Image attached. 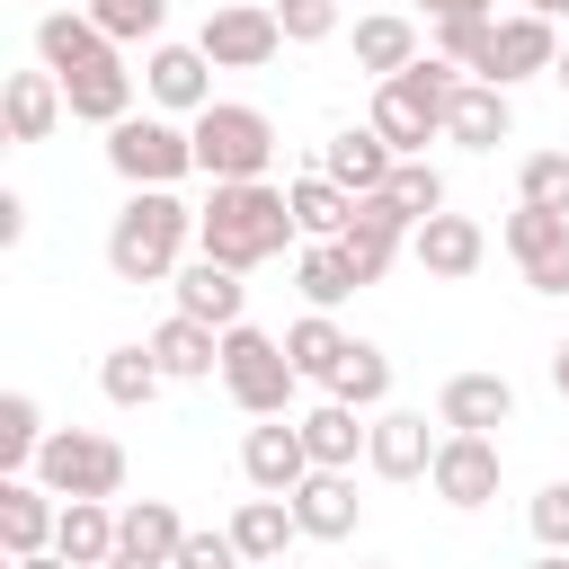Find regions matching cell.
<instances>
[{"label":"cell","mask_w":569,"mask_h":569,"mask_svg":"<svg viewBox=\"0 0 569 569\" xmlns=\"http://www.w3.org/2000/svg\"><path fill=\"white\" fill-rule=\"evenodd\" d=\"M204 62L213 71H258V62H276L284 53V27H276V9L267 0H222L213 18H204Z\"/></svg>","instance_id":"cell-8"},{"label":"cell","mask_w":569,"mask_h":569,"mask_svg":"<svg viewBox=\"0 0 569 569\" xmlns=\"http://www.w3.org/2000/svg\"><path fill=\"white\" fill-rule=\"evenodd\" d=\"M62 116H71V98H62L53 71H9V89H0V124H9V142H44Z\"/></svg>","instance_id":"cell-24"},{"label":"cell","mask_w":569,"mask_h":569,"mask_svg":"<svg viewBox=\"0 0 569 569\" xmlns=\"http://www.w3.org/2000/svg\"><path fill=\"white\" fill-rule=\"evenodd\" d=\"M551 80H560V89H569V44H560V71H551Z\"/></svg>","instance_id":"cell-52"},{"label":"cell","mask_w":569,"mask_h":569,"mask_svg":"<svg viewBox=\"0 0 569 569\" xmlns=\"http://www.w3.org/2000/svg\"><path fill=\"white\" fill-rule=\"evenodd\" d=\"M187 133H196V169H204L213 187H249V178H267V160H276L267 107H240V98H213Z\"/></svg>","instance_id":"cell-4"},{"label":"cell","mask_w":569,"mask_h":569,"mask_svg":"<svg viewBox=\"0 0 569 569\" xmlns=\"http://www.w3.org/2000/svg\"><path fill=\"white\" fill-rule=\"evenodd\" d=\"M391 169H400V151H391L373 124H347V133H329V142H320V178H338L356 204H365V196H382V187H391Z\"/></svg>","instance_id":"cell-15"},{"label":"cell","mask_w":569,"mask_h":569,"mask_svg":"<svg viewBox=\"0 0 569 569\" xmlns=\"http://www.w3.org/2000/svg\"><path fill=\"white\" fill-rule=\"evenodd\" d=\"M356 516H365V498H356V480H347V471H311V480L293 489V525H302L311 542H347V533H356Z\"/></svg>","instance_id":"cell-26"},{"label":"cell","mask_w":569,"mask_h":569,"mask_svg":"<svg viewBox=\"0 0 569 569\" xmlns=\"http://www.w3.org/2000/svg\"><path fill=\"white\" fill-rule=\"evenodd\" d=\"M44 409L27 400V391H0V480H27L36 471V453H44Z\"/></svg>","instance_id":"cell-34"},{"label":"cell","mask_w":569,"mask_h":569,"mask_svg":"<svg viewBox=\"0 0 569 569\" xmlns=\"http://www.w3.org/2000/svg\"><path fill=\"white\" fill-rule=\"evenodd\" d=\"M89 18H98V36H107V44H160L169 0H89Z\"/></svg>","instance_id":"cell-39"},{"label":"cell","mask_w":569,"mask_h":569,"mask_svg":"<svg viewBox=\"0 0 569 569\" xmlns=\"http://www.w3.org/2000/svg\"><path fill=\"white\" fill-rule=\"evenodd\" d=\"M436 445H445V436H427L418 409H373L365 462H373V480H427V471H436Z\"/></svg>","instance_id":"cell-13"},{"label":"cell","mask_w":569,"mask_h":569,"mask_svg":"<svg viewBox=\"0 0 569 569\" xmlns=\"http://www.w3.org/2000/svg\"><path fill=\"white\" fill-rule=\"evenodd\" d=\"M18 240H27V196L0 187V249H18Z\"/></svg>","instance_id":"cell-45"},{"label":"cell","mask_w":569,"mask_h":569,"mask_svg":"<svg viewBox=\"0 0 569 569\" xmlns=\"http://www.w3.org/2000/svg\"><path fill=\"white\" fill-rule=\"evenodd\" d=\"M293 284H302V302H311V311H338L365 276L347 267V249H338V240H311V249L293 258Z\"/></svg>","instance_id":"cell-36"},{"label":"cell","mask_w":569,"mask_h":569,"mask_svg":"<svg viewBox=\"0 0 569 569\" xmlns=\"http://www.w3.org/2000/svg\"><path fill=\"white\" fill-rule=\"evenodd\" d=\"M293 356H284V338H267V329H222V391L249 409V418H284L293 409Z\"/></svg>","instance_id":"cell-5"},{"label":"cell","mask_w":569,"mask_h":569,"mask_svg":"<svg viewBox=\"0 0 569 569\" xmlns=\"http://www.w3.org/2000/svg\"><path fill=\"white\" fill-rule=\"evenodd\" d=\"M525 516H533V542L542 551H569V480H542Z\"/></svg>","instance_id":"cell-43"},{"label":"cell","mask_w":569,"mask_h":569,"mask_svg":"<svg viewBox=\"0 0 569 569\" xmlns=\"http://www.w3.org/2000/svg\"><path fill=\"white\" fill-rule=\"evenodd\" d=\"M107 169H116L124 187H178V178L196 169V133L169 124V116H124V124L107 133Z\"/></svg>","instance_id":"cell-7"},{"label":"cell","mask_w":569,"mask_h":569,"mask_svg":"<svg viewBox=\"0 0 569 569\" xmlns=\"http://www.w3.org/2000/svg\"><path fill=\"white\" fill-rule=\"evenodd\" d=\"M142 347L160 356L169 382H204V373H222V329H204V320H187V311H169Z\"/></svg>","instance_id":"cell-25"},{"label":"cell","mask_w":569,"mask_h":569,"mask_svg":"<svg viewBox=\"0 0 569 569\" xmlns=\"http://www.w3.org/2000/svg\"><path fill=\"white\" fill-rule=\"evenodd\" d=\"M551 382H560V400H569V338L551 347Z\"/></svg>","instance_id":"cell-47"},{"label":"cell","mask_w":569,"mask_h":569,"mask_svg":"<svg viewBox=\"0 0 569 569\" xmlns=\"http://www.w3.org/2000/svg\"><path fill=\"white\" fill-rule=\"evenodd\" d=\"M169 293H178V311L204 320V329H240V311H249V284H240V267H222V258H187V267L169 276Z\"/></svg>","instance_id":"cell-16"},{"label":"cell","mask_w":569,"mask_h":569,"mask_svg":"<svg viewBox=\"0 0 569 569\" xmlns=\"http://www.w3.org/2000/svg\"><path fill=\"white\" fill-rule=\"evenodd\" d=\"M347 347H356V338H347L329 311H302V320L284 329V356H293V373H302V382H329V373L347 365Z\"/></svg>","instance_id":"cell-32"},{"label":"cell","mask_w":569,"mask_h":569,"mask_svg":"<svg viewBox=\"0 0 569 569\" xmlns=\"http://www.w3.org/2000/svg\"><path fill=\"white\" fill-rule=\"evenodd\" d=\"M409 258L427 267V276H445V284H462L480 258H489V231L471 222V213H436V222H418L409 231Z\"/></svg>","instance_id":"cell-20"},{"label":"cell","mask_w":569,"mask_h":569,"mask_svg":"<svg viewBox=\"0 0 569 569\" xmlns=\"http://www.w3.org/2000/svg\"><path fill=\"white\" fill-rule=\"evenodd\" d=\"M533 71H560V36H551V18L516 9V18H498V53H489V80H498V89H516V80H533Z\"/></svg>","instance_id":"cell-21"},{"label":"cell","mask_w":569,"mask_h":569,"mask_svg":"<svg viewBox=\"0 0 569 569\" xmlns=\"http://www.w3.org/2000/svg\"><path fill=\"white\" fill-rule=\"evenodd\" d=\"M516 204H542V213H569V151H533L516 169Z\"/></svg>","instance_id":"cell-41"},{"label":"cell","mask_w":569,"mask_h":569,"mask_svg":"<svg viewBox=\"0 0 569 569\" xmlns=\"http://www.w3.org/2000/svg\"><path fill=\"white\" fill-rule=\"evenodd\" d=\"M302 222H293V196L284 187H267V178H249V187H213L204 204H196V258H222V267H267V258H284V240H293Z\"/></svg>","instance_id":"cell-1"},{"label":"cell","mask_w":569,"mask_h":569,"mask_svg":"<svg viewBox=\"0 0 569 569\" xmlns=\"http://www.w3.org/2000/svg\"><path fill=\"white\" fill-rule=\"evenodd\" d=\"M427 9V27H445V18H498V0H418Z\"/></svg>","instance_id":"cell-46"},{"label":"cell","mask_w":569,"mask_h":569,"mask_svg":"<svg viewBox=\"0 0 569 569\" xmlns=\"http://www.w3.org/2000/svg\"><path fill=\"white\" fill-rule=\"evenodd\" d=\"M142 89H151L160 116H187V124H196V116L213 107V62H204V44H151Z\"/></svg>","instance_id":"cell-11"},{"label":"cell","mask_w":569,"mask_h":569,"mask_svg":"<svg viewBox=\"0 0 569 569\" xmlns=\"http://www.w3.org/2000/svg\"><path fill=\"white\" fill-rule=\"evenodd\" d=\"M507 418H516V382L507 373H445V391H436V427L445 436H489Z\"/></svg>","instance_id":"cell-12"},{"label":"cell","mask_w":569,"mask_h":569,"mask_svg":"<svg viewBox=\"0 0 569 569\" xmlns=\"http://www.w3.org/2000/svg\"><path fill=\"white\" fill-rule=\"evenodd\" d=\"M107 569H169V560H142V551H116Z\"/></svg>","instance_id":"cell-48"},{"label":"cell","mask_w":569,"mask_h":569,"mask_svg":"<svg viewBox=\"0 0 569 569\" xmlns=\"http://www.w3.org/2000/svg\"><path fill=\"white\" fill-rule=\"evenodd\" d=\"M36 480L53 498H116L124 489V445L98 436V427H53L44 453H36Z\"/></svg>","instance_id":"cell-6"},{"label":"cell","mask_w":569,"mask_h":569,"mask_svg":"<svg viewBox=\"0 0 569 569\" xmlns=\"http://www.w3.org/2000/svg\"><path fill=\"white\" fill-rule=\"evenodd\" d=\"M427 489H436L445 507H489V498H498V436H445Z\"/></svg>","instance_id":"cell-14"},{"label":"cell","mask_w":569,"mask_h":569,"mask_svg":"<svg viewBox=\"0 0 569 569\" xmlns=\"http://www.w3.org/2000/svg\"><path fill=\"white\" fill-rule=\"evenodd\" d=\"M409 62H427L409 18H391V9H382V18H356V71H373V89H382V80H400Z\"/></svg>","instance_id":"cell-28"},{"label":"cell","mask_w":569,"mask_h":569,"mask_svg":"<svg viewBox=\"0 0 569 569\" xmlns=\"http://www.w3.org/2000/svg\"><path fill=\"white\" fill-rule=\"evenodd\" d=\"M533 569H569V551H542V560H533Z\"/></svg>","instance_id":"cell-51"},{"label":"cell","mask_w":569,"mask_h":569,"mask_svg":"<svg viewBox=\"0 0 569 569\" xmlns=\"http://www.w3.org/2000/svg\"><path fill=\"white\" fill-rule=\"evenodd\" d=\"M178 542H187V516H178L169 498H133V507H116V551L178 560Z\"/></svg>","instance_id":"cell-30"},{"label":"cell","mask_w":569,"mask_h":569,"mask_svg":"<svg viewBox=\"0 0 569 569\" xmlns=\"http://www.w3.org/2000/svg\"><path fill=\"white\" fill-rule=\"evenodd\" d=\"M453 89H462V71L453 62H409L400 80H382L373 89V133L400 151V160H427V142L445 133V107H453Z\"/></svg>","instance_id":"cell-3"},{"label":"cell","mask_w":569,"mask_h":569,"mask_svg":"<svg viewBox=\"0 0 569 569\" xmlns=\"http://www.w3.org/2000/svg\"><path fill=\"white\" fill-rule=\"evenodd\" d=\"M525 9H533V18H569V0H525Z\"/></svg>","instance_id":"cell-50"},{"label":"cell","mask_w":569,"mask_h":569,"mask_svg":"<svg viewBox=\"0 0 569 569\" xmlns=\"http://www.w3.org/2000/svg\"><path fill=\"white\" fill-rule=\"evenodd\" d=\"M169 569H240V542H231V525H222V533H187Z\"/></svg>","instance_id":"cell-44"},{"label":"cell","mask_w":569,"mask_h":569,"mask_svg":"<svg viewBox=\"0 0 569 569\" xmlns=\"http://www.w3.org/2000/svg\"><path fill=\"white\" fill-rule=\"evenodd\" d=\"M365 569H382V560H365Z\"/></svg>","instance_id":"cell-53"},{"label":"cell","mask_w":569,"mask_h":569,"mask_svg":"<svg viewBox=\"0 0 569 569\" xmlns=\"http://www.w3.org/2000/svg\"><path fill=\"white\" fill-rule=\"evenodd\" d=\"M507 249H516V267H525L533 293H569V213L516 204L507 213Z\"/></svg>","instance_id":"cell-10"},{"label":"cell","mask_w":569,"mask_h":569,"mask_svg":"<svg viewBox=\"0 0 569 569\" xmlns=\"http://www.w3.org/2000/svg\"><path fill=\"white\" fill-rule=\"evenodd\" d=\"M160 382H169V373H160L151 347H107V356H98V391H107L116 409H151Z\"/></svg>","instance_id":"cell-33"},{"label":"cell","mask_w":569,"mask_h":569,"mask_svg":"<svg viewBox=\"0 0 569 569\" xmlns=\"http://www.w3.org/2000/svg\"><path fill=\"white\" fill-rule=\"evenodd\" d=\"M276 27H284V44H329L338 36V0H276Z\"/></svg>","instance_id":"cell-42"},{"label":"cell","mask_w":569,"mask_h":569,"mask_svg":"<svg viewBox=\"0 0 569 569\" xmlns=\"http://www.w3.org/2000/svg\"><path fill=\"white\" fill-rule=\"evenodd\" d=\"M53 533H62V498L44 480H0V542H9V560L53 551Z\"/></svg>","instance_id":"cell-17"},{"label":"cell","mask_w":569,"mask_h":569,"mask_svg":"<svg viewBox=\"0 0 569 569\" xmlns=\"http://www.w3.org/2000/svg\"><path fill=\"white\" fill-rule=\"evenodd\" d=\"M62 98H71V116H80V124H107V133H116V124L133 116V71H124V53H98L89 71H71V80H62Z\"/></svg>","instance_id":"cell-23"},{"label":"cell","mask_w":569,"mask_h":569,"mask_svg":"<svg viewBox=\"0 0 569 569\" xmlns=\"http://www.w3.org/2000/svg\"><path fill=\"white\" fill-rule=\"evenodd\" d=\"M302 525H293V498H240L231 507V542H240V560H284V542H293Z\"/></svg>","instance_id":"cell-31"},{"label":"cell","mask_w":569,"mask_h":569,"mask_svg":"<svg viewBox=\"0 0 569 569\" xmlns=\"http://www.w3.org/2000/svg\"><path fill=\"white\" fill-rule=\"evenodd\" d=\"M98 53H116V44L98 36V18H89V9H44V18H36V62H44L53 80L89 71Z\"/></svg>","instance_id":"cell-22"},{"label":"cell","mask_w":569,"mask_h":569,"mask_svg":"<svg viewBox=\"0 0 569 569\" xmlns=\"http://www.w3.org/2000/svg\"><path fill=\"white\" fill-rule=\"evenodd\" d=\"M187 240H196V204H178V187H133L107 222V267L116 284H169L187 267Z\"/></svg>","instance_id":"cell-2"},{"label":"cell","mask_w":569,"mask_h":569,"mask_svg":"<svg viewBox=\"0 0 569 569\" xmlns=\"http://www.w3.org/2000/svg\"><path fill=\"white\" fill-rule=\"evenodd\" d=\"M284 196H293V222H302V240H338V231L356 222V196H347L338 178H320V169H311V178H293Z\"/></svg>","instance_id":"cell-35"},{"label":"cell","mask_w":569,"mask_h":569,"mask_svg":"<svg viewBox=\"0 0 569 569\" xmlns=\"http://www.w3.org/2000/svg\"><path fill=\"white\" fill-rule=\"evenodd\" d=\"M489 53H498V18H445V27H436V62L489 80Z\"/></svg>","instance_id":"cell-38"},{"label":"cell","mask_w":569,"mask_h":569,"mask_svg":"<svg viewBox=\"0 0 569 569\" xmlns=\"http://www.w3.org/2000/svg\"><path fill=\"white\" fill-rule=\"evenodd\" d=\"M9 569H71L62 551H36V560H9Z\"/></svg>","instance_id":"cell-49"},{"label":"cell","mask_w":569,"mask_h":569,"mask_svg":"<svg viewBox=\"0 0 569 569\" xmlns=\"http://www.w3.org/2000/svg\"><path fill=\"white\" fill-rule=\"evenodd\" d=\"M338 249H347V267H356L365 284H382V276H391V258L409 249V222L391 213V196H365V204H356V222L338 231Z\"/></svg>","instance_id":"cell-19"},{"label":"cell","mask_w":569,"mask_h":569,"mask_svg":"<svg viewBox=\"0 0 569 569\" xmlns=\"http://www.w3.org/2000/svg\"><path fill=\"white\" fill-rule=\"evenodd\" d=\"M329 400H347V409H382V400H391V356H382L373 338H356L347 365L329 373Z\"/></svg>","instance_id":"cell-37"},{"label":"cell","mask_w":569,"mask_h":569,"mask_svg":"<svg viewBox=\"0 0 569 569\" xmlns=\"http://www.w3.org/2000/svg\"><path fill=\"white\" fill-rule=\"evenodd\" d=\"M382 196H391V213H400V222H409V231H418V222H436V213H445V178H436V169H427V160H400V169H391V187H382Z\"/></svg>","instance_id":"cell-40"},{"label":"cell","mask_w":569,"mask_h":569,"mask_svg":"<svg viewBox=\"0 0 569 569\" xmlns=\"http://www.w3.org/2000/svg\"><path fill=\"white\" fill-rule=\"evenodd\" d=\"M507 133H516V98H507L498 80H462L453 107H445V142H462V151H498Z\"/></svg>","instance_id":"cell-18"},{"label":"cell","mask_w":569,"mask_h":569,"mask_svg":"<svg viewBox=\"0 0 569 569\" xmlns=\"http://www.w3.org/2000/svg\"><path fill=\"white\" fill-rule=\"evenodd\" d=\"M240 480H249L258 498H293V489L311 480L302 418H267V427H249V436H240Z\"/></svg>","instance_id":"cell-9"},{"label":"cell","mask_w":569,"mask_h":569,"mask_svg":"<svg viewBox=\"0 0 569 569\" xmlns=\"http://www.w3.org/2000/svg\"><path fill=\"white\" fill-rule=\"evenodd\" d=\"M365 409H347V400H320L311 418H302V445H311V471H356V453H365V436L373 427H356Z\"/></svg>","instance_id":"cell-29"},{"label":"cell","mask_w":569,"mask_h":569,"mask_svg":"<svg viewBox=\"0 0 569 569\" xmlns=\"http://www.w3.org/2000/svg\"><path fill=\"white\" fill-rule=\"evenodd\" d=\"M53 551H62L71 569H107V560H116V507H107V498H62Z\"/></svg>","instance_id":"cell-27"}]
</instances>
